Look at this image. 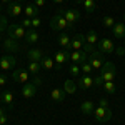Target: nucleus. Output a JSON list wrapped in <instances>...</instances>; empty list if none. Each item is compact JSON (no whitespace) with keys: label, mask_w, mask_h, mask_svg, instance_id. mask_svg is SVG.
<instances>
[{"label":"nucleus","mask_w":125,"mask_h":125,"mask_svg":"<svg viewBox=\"0 0 125 125\" xmlns=\"http://www.w3.org/2000/svg\"><path fill=\"white\" fill-rule=\"evenodd\" d=\"M115 73H117V67H115V63H112V62H105L104 67L100 68V72H98V75L104 78V82H114Z\"/></svg>","instance_id":"1"},{"label":"nucleus","mask_w":125,"mask_h":125,"mask_svg":"<svg viewBox=\"0 0 125 125\" xmlns=\"http://www.w3.org/2000/svg\"><path fill=\"white\" fill-rule=\"evenodd\" d=\"M27 30H29V29L22 27L20 23H10L9 29H7V33H9L10 39L20 40V39H25V35H27Z\"/></svg>","instance_id":"2"},{"label":"nucleus","mask_w":125,"mask_h":125,"mask_svg":"<svg viewBox=\"0 0 125 125\" xmlns=\"http://www.w3.org/2000/svg\"><path fill=\"white\" fill-rule=\"evenodd\" d=\"M50 29L52 30H72L70 25H68V22L65 20V17L60 12H58L57 15L52 17V20H50Z\"/></svg>","instance_id":"3"},{"label":"nucleus","mask_w":125,"mask_h":125,"mask_svg":"<svg viewBox=\"0 0 125 125\" xmlns=\"http://www.w3.org/2000/svg\"><path fill=\"white\" fill-rule=\"evenodd\" d=\"M58 12L65 17V20H67L68 25H70V29H73L75 23L80 20V12L75 10V9H62V10H58Z\"/></svg>","instance_id":"4"},{"label":"nucleus","mask_w":125,"mask_h":125,"mask_svg":"<svg viewBox=\"0 0 125 125\" xmlns=\"http://www.w3.org/2000/svg\"><path fill=\"white\" fill-rule=\"evenodd\" d=\"M94 115H95V120L97 122H100V124H105L108 122L110 118H112V108L110 107H97L95 110H94Z\"/></svg>","instance_id":"5"},{"label":"nucleus","mask_w":125,"mask_h":125,"mask_svg":"<svg viewBox=\"0 0 125 125\" xmlns=\"http://www.w3.org/2000/svg\"><path fill=\"white\" fill-rule=\"evenodd\" d=\"M88 63L92 65L94 70H100V68L104 67V63H105V60H104V53L97 48L95 52H92V53L88 55Z\"/></svg>","instance_id":"6"},{"label":"nucleus","mask_w":125,"mask_h":125,"mask_svg":"<svg viewBox=\"0 0 125 125\" xmlns=\"http://www.w3.org/2000/svg\"><path fill=\"white\" fill-rule=\"evenodd\" d=\"M30 78V73L27 68H13V73H12V80L13 82H17V83H27Z\"/></svg>","instance_id":"7"},{"label":"nucleus","mask_w":125,"mask_h":125,"mask_svg":"<svg viewBox=\"0 0 125 125\" xmlns=\"http://www.w3.org/2000/svg\"><path fill=\"white\" fill-rule=\"evenodd\" d=\"M53 60H55V67L60 70L65 63L70 62V52L68 50H58V52H55V55H53Z\"/></svg>","instance_id":"8"},{"label":"nucleus","mask_w":125,"mask_h":125,"mask_svg":"<svg viewBox=\"0 0 125 125\" xmlns=\"http://www.w3.org/2000/svg\"><path fill=\"white\" fill-rule=\"evenodd\" d=\"M15 67H17V58L13 57V55H3V57L0 58V68L3 72L12 70V68H15Z\"/></svg>","instance_id":"9"},{"label":"nucleus","mask_w":125,"mask_h":125,"mask_svg":"<svg viewBox=\"0 0 125 125\" xmlns=\"http://www.w3.org/2000/svg\"><path fill=\"white\" fill-rule=\"evenodd\" d=\"M98 50L105 55V53H112V52H115V45H114V42L110 39H107V37H104V39L98 40Z\"/></svg>","instance_id":"10"},{"label":"nucleus","mask_w":125,"mask_h":125,"mask_svg":"<svg viewBox=\"0 0 125 125\" xmlns=\"http://www.w3.org/2000/svg\"><path fill=\"white\" fill-rule=\"evenodd\" d=\"M37 83L35 82H27V83H23V88H22V97L23 98H32V97H35L37 94Z\"/></svg>","instance_id":"11"},{"label":"nucleus","mask_w":125,"mask_h":125,"mask_svg":"<svg viewBox=\"0 0 125 125\" xmlns=\"http://www.w3.org/2000/svg\"><path fill=\"white\" fill-rule=\"evenodd\" d=\"M87 60H88V53H85L83 50H73V52H70V62L72 63L80 65V63H83Z\"/></svg>","instance_id":"12"},{"label":"nucleus","mask_w":125,"mask_h":125,"mask_svg":"<svg viewBox=\"0 0 125 125\" xmlns=\"http://www.w3.org/2000/svg\"><path fill=\"white\" fill-rule=\"evenodd\" d=\"M85 35L82 33H77L72 37V42H70V50H82V47L85 45Z\"/></svg>","instance_id":"13"},{"label":"nucleus","mask_w":125,"mask_h":125,"mask_svg":"<svg viewBox=\"0 0 125 125\" xmlns=\"http://www.w3.org/2000/svg\"><path fill=\"white\" fill-rule=\"evenodd\" d=\"M2 45H3L5 50H9V52H19L20 50L19 42H17L15 39H10V37H7V39L2 40Z\"/></svg>","instance_id":"14"},{"label":"nucleus","mask_w":125,"mask_h":125,"mask_svg":"<svg viewBox=\"0 0 125 125\" xmlns=\"http://www.w3.org/2000/svg\"><path fill=\"white\" fill-rule=\"evenodd\" d=\"M77 85L80 87L82 90L92 88V87H94V75H83V77H78Z\"/></svg>","instance_id":"15"},{"label":"nucleus","mask_w":125,"mask_h":125,"mask_svg":"<svg viewBox=\"0 0 125 125\" xmlns=\"http://www.w3.org/2000/svg\"><path fill=\"white\" fill-rule=\"evenodd\" d=\"M43 50L42 48H30L27 50V58H29L30 62H40L42 58H43Z\"/></svg>","instance_id":"16"},{"label":"nucleus","mask_w":125,"mask_h":125,"mask_svg":"<svg viewBox=\"0 0 125 125\" xmlns=\"http://www.w3.org/2000/svg\"><path fill=\"white\" fill-rule=\"evenodd\" d=\"M5 10H7V15H10V17H19L20 13L23 12V9H22V5H20L19 2H12V3H9Z\"/></svg>","instance_id":"17"},{"label":"nucleus","mask_w":125,"mask_h":125,"mask_svg":"<svg viewBox=\"0 0 125 125\" xmlns=\"http://www.w3.org/2000/svg\"><path fill=\"white\" fill-rule=\"evenodd\" d=\"M65 97H67V94H65L63 88H52L50 90V98L53 102H57V104H62L65 100Z\"/></svg>","instance_id":"18"},{"label":"nucleus","mask_w":125,"mask_h":125,"mask_svg":"<svg viewBox=\"0 0 125 125\" xmlns=\"http://www.w3.org/2000/svg\"><path fill=\"white\" fill-rule=\"evenodd\" d=\"M57 42H58V45H60L62 48L70 50V42H72V37H70L68 33H65V32H62V33L57 37Z\"/></svg>","instance_id":"19"},{"label":"nucleus","mask_w":125,"mask_h":125,"mask_svg":"<svg viewBox=\"0 0 125 125\" xmlns=\"http://www.w3.org/2000/svg\"><path fill=\"white\" fill-rule=\"evenodd\" d=\"M0 98H2V104H5L9 108H13V94L10 90H2Z\"/></svg>","instance_id":"20"},{"label":"nucleus","mask_w":125,"mask_h":125,"mask_svg":"<svg viewBox=\"0 0 125 125\" xmlns=\"http://www.w3.org/2000/svg\"><path fill=\"white\" fill-rule=\"evenodd\" d=\"M23 13H25V17L33 19V17H39L40 9H39V7H35L33 3H27V5H25V9H23Z\"/></svg>","instance_id":"21"},{"label":"nucleus","mask_w":125,"mask_h":125,"mask_svg":"<svg viewBox=\"0 0 125 125\" xmlns=\"http://www.w3.org/2000/svg\"><path fill=\"white\" fill-rule=\"evenodd\" d=\"M94 110H95V104H94L92 100H85V102L80 104V112H82L83 115H90V114H94Z\"/></svg>","instance_id":"22"},{"label":"nucleus","mask_w":125,"mask_h":125,"mask_svg":"<svg viewBox=\"0 0 125 125\" xmlns=\"http://www.w3.org/2000/svg\"><path fill=\"white\" fill-rule=\"evenodd\" d=\"M112 32H114V37H117V39H125V23L124 22H117L114 25V29H112Z\"/></svg>","instance_id":"23"},{"label":"nucleus","mask_w":125,"mask_h":125,"mask_svg":"<svg viewBox=\"0 0 125 125\" xmlns=\"http://www.w3.org/2000/svg\"><path fill=\"white\" fill-rule=\"evenodd\" d=\"M25 42L32 45V43H37L39 42V32L35 29H29L27 30V35H25Z\"/></svg>","instance_id":"24"},{"label":"nucleus","mask_w":125,"mask_h":125,"mask_svg":"<svg viewBox=\"0 0 125 125\" xmlns=\"http://www.w3.org/2000/svg\"><path fill=\"white\" fill-rule=\"evenodd\" d=\"M40 65L45 70H52V68H55V60L52 57H48V55H43V58L40 60Z\"/></svg>","instance_id":"25"},{"label":"nucleus","mask_w":125,"mask_h":125,"mask_svg":"<svg viewBox=\"0 0 125 125\" xmlns=\"http://www.w3.org/2000/svg\"><path fill=\"white\" fill-rule=\"evenodd\" d=\"M63 90H65V94H68V95H73V94L77 92V83H75L73 80H65Z\"/></svg>","instance_id":"26"},{"label":"nucleus","mask_w":125,"mask_h":125,"mask_svg":"<svg viewBox=\"0 0 125 125\" xmlns=\"http://www.w3.org/2000/svg\"><path fill=\"white\" fill-rule=\"evenodd\" d=\"M27 70H29L30 75H39V72L42 70V65H40V62H30Z\"/></svg>","instance_id":"27"},{"label":"nucleus","mask_w":125,"mask_h":125,"mask_svg":"<svg viewBox=\"0 0 125 125\" xmlns=\"http://www.w3.org/2000/svg\"><path fill=\"white\" fill-rule=\"evenodd\" d=\"M85 40H87V43L95 45L97 42H98V35H97V32H95V30H90V32L85 35Z\"/></svg>","instance_id":"28"},{"label":"nucleus","mask_w":125,"mask_h":125,"mask_svg":"<svg viewBox=\"0 0 125 125\" xmlns=\"http://www.w3.org/2000/svg\"><path fill=\"white\" fill-rule=\"evenodd\" d=\"M102 23H104L105 29H114V25H115L117 22H115V19H114L112 15H105V17L102 19Z\"/></svg>","instance_id":"29"},{"label":"nucleus","mask_w":125,"mask_h":125,"mask_svg":"<svg viewBox=\"0 0 125 125\" xmlns=\"http://www.w3.org/2000/svg\"><path fill=\"white\" fill-rule=\"evenodd\" d=\"M80 70H82L83 75H92V73H94V68H92V65L88 63V60L83 62V63H80Z\"/></svg>","instance_id":"30"},{"label":"nucleus","mask_w":125,"mask_h":125,"mask_svg":"<svg viewBox=\"0 0 125 125\" xmlns=\"http://www.w3.org/2000/svg\"><path fill=\"white\" fill-rule=\"evenodd\" d=\"M83 7H85V10L88 13H92V12H95V9H97V2L95 0H83Z\"/></svg>","instance_id":"31"},{"label":"nucleus","mask_w":125,"mask_h":125,"mask_svg":"<svg viewBox=\"0 0 125 125\" xmlns=\"http://www.w3.org/2000/svg\"><path fill=\"white\" fill-rule=\"evenodd\" d=\"M9 20H7V17L5 15H0V35H3L5 33V30L9 29Z\"/></svg>","instance_id":"32"},{"label":"nucleus","mask_w":125,"mask_h":125,"mask_svg":"<svg viewBox=\"0 0 125 125\" xmlns=\"http://www.w3.org/2000/svg\"><path fill=\"white\" fill-rule=\"evenodd\" d=\"M102 88L105 90L107 94H115V92H117L115 83H114V82H104V85H102Z\"/></svg>","instance_id":"33"},{"label":"nucleus","mask_w":125,"mask_h":125,"mask_svg":"<svg viewBox=\"0 0 125 125\" xmlns=\"http://www.w3.org/2000/svg\"><path fill=\"white\" fill-rule=\"evenodd\" d=\"M68 72H70V75H72V77H80V72H82V70H80V65H77V63H72V65H70V68H68Z\"/></svg>","instance_id":"34"},{"label":"nucleus","mask_w":125,"mask_h":125,"mask_svg":"<svg viewBox=\"0 0 125 125\" xmlns=\"http://www.w3.org/2000/svg\"><path fill=\"white\" fill-rule=\"evenodd\" d=\"M82 50H83L85 53H88V55H90L92 52H95L97 48H95V45H90V43H87V42H85V45L82 47Z\"/></svg>","instance_id":"35"},{"label":"nucleus","mask_w":125,"mask_h":125,"mask_svg":"<svg viewBox=\"0 0 125 125\" xmlns=\"http://www.w3.org/2000/svg\"><path fill=\"white\" fill-rule=\"evenodd\" d=\"M20 25H22V27H25V29H32V19H29V17L22 19V22H20Z\"/></svg>","instance_id":"36"},{"label":"nucleus","mask_w":125,"mask_h":125,"mask_svg":"<svg viewBox=\"0 0 125 125\" xmlns=\"http://www.w3.org/2000/svg\"><path fill=\"white\" fill-rule=\"evenodd\" d=\"M40 25H42V20H40L39 17H33V19H32V29H39Z\"/></svg>","instance_id":"37"},{"label":"nucleus","mask_w":125,"mask_h":125,"mask_svg":"<svg viewBox=\"0 0 125 125\" xmlns=\"http://www.w3.org/2000/svg\"><path fill=\"white\" fill-rule=\"evenodd\" d=\"M7 80H9V77H7V73H5V72H2V73H0V87H5V83H7Z\"/></svg>","instance_id":"38"},{"label":"nucleus","mask_w":125,"mask_h":125,"mask_svg":"<svg viewBox=\"0 0 125 125\" xmlns=\"http://www.w3.org/2000/svg\"><path fill=\"white\" fill-rule=\"evenodd\" d=\"M115 53L118 57H124L125 55V47H115Z\"/></svg>","instance_id":"39"},{"label":"nucleus","mask_w":125,"mask_h":125,"mask_svg":"<svg viewBox=\"0 0 125 125\" xmlns=\"http://www.w3.org/2000/svg\"><path fill=\"white\" fill-rule=\"evenodd\" d=\"M33 5L39 7V9H42V7L45 5V0H33Z\"/></svg>","instance_id":"40"},{"label":"nucleus","mask_w":125,"mask_h":125,"mask_svg":"<svg viewBox=\"0 0 125 125\" xmlns=\"http://www.w3.org/2000/svg\"><path fill=\"white\" fill-rule=\"evenodd\" d=\"M98 105L100 107H108V100H107V98H100V102H98Z\"/></svg>","instance_id":"41"},{"label":"nucleus","mask_w":125,"mask_h":125,"mask_svg":"<svg viewBox=\"0 0 125 125\" xmlns=\"http://www.w3.org/2000/svg\"><path fill=\"white\" fill-rule=\"evenodd\" d=\"M33 82H35V83H37V85H40V83H42V80H40V78L37 77V75H35V77H33Z\"/></svg>","instance_id":"42"},{"label":"nucleus","mask_w":125,"mask_h":125,"mask_svg":"<svg viewBox=\"0 0 125 125\" xmlns=\"http://www.w3.org/2000/svg\"><path fill=\"white\" fill-rule=\"evenodd\" d=\"M3 5H9V3H12V2H15V0H0Z\"/></svg>","instance_id":"43"},{"label":"nucleus","mask_w":125,"mask_h":125,"mask_svg":"<svg viewBox=\"0 0 125 125\" xmlns=\"http://www.w3.org/2000/svg\"><path fill=\"white\" fill-rule=\"evenodd\" d=\"M52 2H53V3H57V5H60V3H63L65 0H52Z\"/></svg>","instance_id":"44"},{"label":"nucleus","mask_w":125,"mask_h":125,"mask_svg":"<svg viewBox=\"0 0 125 125\" xmlns=\"http://www.w3.org/2000/svg\"><path fill=\"white\" fill-rule=\"evenodd\" d=\"M75 3H83V0H73Z\"/></svg>","instance_id":"45"},{"label":"nucleus","mask_w":125,"mask_h":125,"mask_svg":"<svg viewBox=\"0 0 125 125\" xmlns=\"http://www.w3.org/2000/svg\"><path fill=\"white\" fill-rule=\"evenodd\" d=\"M2 9H3V3H2V2H0V10H2Z\"/></svg>","instance_id":"46"},{"label":"nucleus","mask_w":125,"mask_h":125,"mask_svg":"<svg viewBox=\"0 0 125 125\" xmlns=\"http://www.w3.org/2000/svg\"><path fill=\"white\" fill-rule=\"evenodd\" d=\"M15 2H19V3H20V2H25V0H15Z\"/></svg>","instance_id":"47"},{"label":"nucleus","mask_w":125,"mask_h":125,"mask_svg":"<svg viewBox=\"0 0 125 125\" xmlns=\"http://www.w3.org/2000/svg\"><path fill=\"white\" fill-rule=\"evenodd\" d=\"M0 40H3V35H0Z\"/></svg>","instance_id":"48"},{"label":"nucleus","mask_w":125,"mask_h":125,"mask_svg":"<svg viewBox=\"0 0 125 125\" xmlns=\"http://www.w3.org/2000/svg\"><path fill=\"white\" fill-rule=\"evenodd\" d=\"M124 23H125V15H124Z\"/></svg>","instance_id":"49"},{"label":"nucleus","mask_w":125,"mask_h":125,"mask_svg":"<svg viewBox=\"0 0 125 125\" xmlns=\"http://www.w3.org/2000/svg\"><path fill=\"white\" fill-rule=\"evenodd\" d=\"M0 104H2V98H0Z\"/></svg>","instance_id":"50"},{"label":"nucleus","mask_w":125,"mask_h":125,"mask_svg":"<svg viewBox=\"0 0 125 125\" xmlns=\"http://www.w3.org/2000/svg\"><path fill=\"white\" fill-rule=\"evenodd\" d=\"M95 2H97V0H95Z\"/></svg>","instance_id":"51"},{"label":"nucleus","mask_w":125,"mask_h":125,"mask_svg":"<svg viewBox=\"0 0 125 125\" xmlns=\"http://www.w3.org/2000/svg\"><path fill=\"white\" fill-rule=\"evenodd\" d=\"M124 57H125V55H124Z\"/></svg>","instance_id":"52"}]
</instances>
